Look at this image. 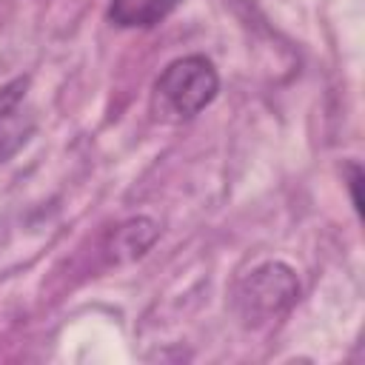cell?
I'll return each instance as SVG.
<instances>
[{
    "label": "cell",
    "mask_w": 365,
    "mask_h": 365,
    "mask_svg": "<svg viewBox=\"0 0 365 365\" xmlns=\"http://www.w3.org/2000/svg\"><path fill=\"white\" fill-rule=\"evenodd\" d=\"M220 74L205 54L171 60L151 86V114L160 123H188L214 103Z\"/></svg>",
    "instance_id": "6da1fadb"
},
{
    "label": "cell",
    "mask_w": 365,
    "mask_h": 365,
    "mask_svg": "<svg viewBox=\"0 0 365 365\" xmlns=\"http://www.w3.org/2000/svg\"><path fill=\"white\" fill-rule=\"evenodd\" d=\"M297 299H299V279L294 268L279 259L257 265L234 288V311L251 328L271 325L274 319L288 314Z\"/></svg>",
    "instance_id": "7a4b0ae2"
},
{
    "label": "cell",
    "mask_w": 365,
    "mask_h": 365,
    "mask_svg": "<svg viewBox=\"0 0 365 365\" xmlns=\"http://www.w3.org/2000/svg\"><path fill=\"white\" fill-rule=\"evenodd\" d=\"M37 117L29 106V77L0 86V165L9 163L34 134Z\"/></svg>",
    "instance_id": "3957f363"
},
{
    "label": "cell",
    "mask_w": 365,
    "mask_h": 365,
    "mask_svg": "<svg viewBox=\"0 0 365 365\" xmlns=\"http://www.w3.org/2000/svg\"><path fill=\"white\" fill-rule=\"evenodd\" d=\"M174 6L177 0H111L108 20L120 29H151Z\"/></svg>",
    "instance_id": "277c9868"
},
{
    "label": "cell",
    "mask_w": 365,
    "mask_h": 365,
    "mask_svg": "<svg viewBox=\"0 0 365 365\" xmlns=\"http://www.w3.org/2000/svg\"><path fill=\"white\" fill-rule=\"evenodd\" d=\"M160 228L154 220L148 217H134L128 222H123L117 231H114V257L117 259H134V257H143L154 240H157Z\"/></svg>",
    "instance_id": "5b68a950"
},
{
    "label": "cell",
    "mask_w": 365,
    "mask_h": 365,
    "mask_svg": "<svg viewBox=\"0 0 365 365\" xmlns=\"http://www.w3.org/2000/svg\"><path fill=\"white\" fill-rule=\"evenodd\" d=\"M359 182H362V168H359V163H348V191H351V202H354L356 214H362V200H359Z\"/></svg>",
    "instance_id": "8992f818"
}]
</instances>
